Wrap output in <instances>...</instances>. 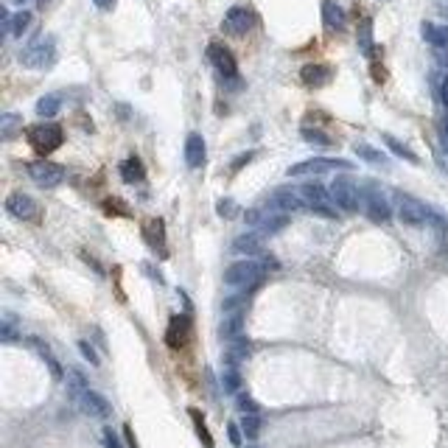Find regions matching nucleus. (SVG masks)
I'll list each match as a JSON object with an SVG mask.
<instances>
[{
    "instance_id": "f257e3e1",
    "label": "nucleus",
    "mask_w": 448,
    "mask_h": 448,
    "mask_svg": "<svg viewBox=\"0 0 448 448\" xmlns=\"http://www.w3.org/2000/svg\"><path fill=\"white\" fill-rule=\"evenodd\" d=\"M26 137H28V143L37 148L40 155H51V152H56V148L62 146L64 132H62V126H56V123L45 121V123H34V126H28V129H26Z\"/></svg>"
},
{
    "instance_id": "f03ea898",
    "label": "nucleus",
    "mask_w": 448,
    "mask_h": 448,
    "mask_svg": "<svg viewBox=\"0 0 448 448\" xmlns=\"http://www.w3.org/2000/svg\"><path fill=\"white\" fill-rule=\"evenodd\" d=\"M261 264H255L252 258H244V261H236L224 269V283L233 286V288H252L261 283Z\"/></svg>"
},
{
    "instance_id": "7ed1b4c3",
    "label": "nucleus",
    "mask_w": 448,
    "mask_h": 448,
    "mask_svg": "<svg viewBox=\"0 0 448 448\" xmlns=\"http://www.w3.org/2000/svg\"><path fill=\"white\" fill-rule=\"evenodd\" d=\"M56 59V42L51 37H42L37 42H31L23 53H20V64L23 67H31V70H45L51 67Z\"/></svg>"
},
{
    "instance_id": "20e7f679",
    "label": "nucleus",
    "mask_w": 448,
    "mask_h": 448,
    "mask_svg": "<svg viewBox=\"0 0 448 448\" xmlns=\"http://www.w3.org/2000/svg\"><path fill=\"white\" fill-rule=\"evenodd\" d=\"M328 191H331L334 205H336V207H342L345 213H356L359 207H364L359 185H356L353 180H347V177H336V180L331 182V188H328Z\"/></svg>"
},
{
    "instance_id": "39448f33",
    "label": "nucleus",
    "mask_w": 448,
    "mask_h": 448,
    "mask_svg": "<svg viewBox=\"0 0 448 448\" xmlns=\"http://www.w3.org/2000/svg\"><path fill=\"white\" fill-rule=\"evenodd\" d=\"M336 169H353V163L347 160H331V157H311V160H303V163H294L288 166V177H320V174H328V171H336Z\"/></svg>"
},
{
    "instance_id": "423d86ee",
    "label": "nucleus",
    "mask_w": 448,
    "mask_h": 448,
    "mask_svg": "<svg viewBox=\"0 0 448 448\" xmlns=\"http://www.w3.org/2000/svg\"><path fill=\"white\" fill-rule=\"evenodd\" d=\"M395 205H398V218L409 227H423L429 224V205H423L420 199L409 196V193H395Z\"/></svg>"
},
{
    "instance_id": "0eeeda50",
    "label": "nucleus",
    "mask_w": 448,
    "mask_h": 448,
    "mask_svg": "<svg viewBox=\"0 0 448 448\" xmlns=\"http://www.w3.org/2000/svg\"><path fill=\"white\" fill-rule=\"evenodd\" d=\"M364 213H367V218L372 224H387L393 218V207H390L387 196L376 185H372V182L364 188Z\"/></svg>"
},
{
    "instance_id": "6e6552de",
    "label": "nucleus",
    "mask_w": 448,
    "mask_h": 448,
    "mask_svg": "<svg viewBox=\"0 0 448 448\" xmlns=\"http://www.w3.org/2000/svg\"><path fill=\"white\" fill-rule=\"evenodd\" d=\"M207 59H210V64L221 73L224 79H236V76H239L236 56L230 53V48H224L221 42H210V45H207Z\"/></svg>"
},
{
    "instance_id": "1a4fd4ad",
    "label": "nucleus",
    "mask_w": 448,
    "mask_h": 448,
    "mask_svg": "<svg viewBox=\"0 0 448 448\" xmlns=\"http://www.w3.org/2000/svg\"><path fill=\"white\" fill-rule=\"evenodd\" d=\"M28 174H31V180H34L37 185H42V188H56V185H62V180H64V169L56 166V163H48V160H34V163H28Z\"/></svg>"
},
{
    "instance_id": "9d476101",
    "label": "nucleus",
    "mask_w": 448,
    "mask_h": 448,
    "mask_svg": "<svg viewBox=\"0 0 448 448\" xmlns=\"http://www.w3.org/2000/svg\"><path fill=\"white\" fill-rule=\"evenodd\" d=\"M252 26H255V15L250 9H244V6H233L221 20L224 34H230V37H244Z\"/></svg>"
},
{
    "instance_id": "9b49d317",
    "label": "nucleus",
    "mask_w": 448,
    "mask_h": 448,
    "mask_svg": "<svg viewBox=\"0 0 448 448\" xmlns=\"http://www.w3.org/2000/svg\"><path fill=\"white\" fill-rule=\"evenodd\" d=\"M73 401H76V404H79V409H82L85 415H90V417H101V420H107V417L112 415L110 401H107L104 395L93 393V390H85L82 395H76Z\"/></svg>"
},
{
    "instance_id": "f8f14e48",
    "label": "nucleus",
    "mask_w": 448,
    "mask_h": 448,
    "mask_svg": "<svg viewBox=\"0 0 448 448\" xmlns=\"http://www.w3.org/2000/svg\"><path fill=\"white\" fill-rule=\"evenodd\" d=\"M6 210H9V216H15L20 221H31L40 213L37 210V202L28 193H23V191H15V193L6 196Z\"/></svg>"
},
{
    "instance_id": "ddd939ff",
    "label": "nucleus",
    "mask_w": 448,
    "mask_h": 448,
    "mask_svg": "<svg viewBox=\"0 0 448 448\" xmlns=\"http://www.w3.org/2000/svg\"><path fill=\"white\" fill-rule=\"evenodd\" d=\"M207 160V146H205V137L199 132H191L185 137V163L188 169H202Z\"/></svg>"
},
{
    "instance_id": "4468645a",
    "label": "nucleus",
    "mask_w": 448,
    "mask_h": 448,
    "mask_svg": "<svg viewBox=\"0 0 448 448\" xmlns=\"http://www.w3.org/2000/svg\"><path fill=\"white\" fill-rule=\"evenodd\" d=\"M269 205H272V210H277V213H294V210L303 207V196L294 193L291 188H277V191H272Z\"/></svg>"
},
{
    "instance_id": "2eb2a0df",
    "label": "nucleus",
    "mask_w": 448,
    "mask_h": 448,
    "mask_svg": "<svg viewBox=\"0 0 448 448\" xmlns=\"http://www.w3.org/2000/svg\"><path fill=\"white\" fill-rule=\"evenodd\" d=\"M233 252L244 255V258H252V255H261L264 252V239L261 233H241L236 241H233Z\"/></svg>"
},
{
    "instance_id": "dca6fc26",
    "label": "nucleus",
    "mask_w": 448,
    "mask_h": 448,
    "mask_svg": "<svg viewBox=\"0 0 448 448\" xmlns=\"http://www.w3.org/2000/svg\"><path fill=\"white\" fill-rule=\"evenodd\" d=\"M331 67L328 64H306L303 70H300V79H303V85H309V87H325L328 82H331Z\"/></svg>"
},
{
    "instance_id": "f3484780",
    "label": "nucleus",
    "mask_w": 448,
    "mask_h": 448,
    "mask_svg": "<svg viewBox=\"0 0 448 448\" xmlns=\"http://www.w3.org/2000/svg\"><path fill=\"white\" fill-rule=\"evenodd\" d=\"M241 328H244V311H227L224 320L218 322V336L230 342V339L241 336Z\"/></svg>"
},
{
    "instance_id": "a211bd4d",
    "label": "nucleus",
    "mask_w": 448,
    "mask_h": 448,
    "mask_svg": "<svg viewBox=\"0 0 448 448\" xmlns=\"http://www.w3.org/2000/svg\"><path fill=\"white\" fill-rule=\"evenodd\" d=\"M250 353H252L250 339H247V336H236V339H230L224 359H227V364H230V367H239L244 359H250Z\"/></svg>"
},
{
    "instance_id": "6ab92c4d",
    "label": "nucleus",
    "mask_w": 448,
    "mask_h": 448,
    "mask_svg": "<svg viewBox=\"0 0 448 448\" xmlns=\"http://www.w3.org/2000/svg\"><path fill=\"white\" fill-rule=\"evenodd\" d=\"M188 336H191V322H188V317H174L171 325H169L166 342H169L171 347H182V345L188 342Z\"/></svg>"
},
{
    "instance_id": "aec40b11",
    "label": "nucleus",
    "mask_w": 448,
    "mask_h": 448,
    "mask_svg": "<svg viewBox=\"0 0 448 448\" xmlns=\"http://www.w3.org/2000/svg\"><path fill=\"white\" fill-rule=\"evenodd\" d=\"M322 23L328 31H342L345 28V12L334 0H322Z\"/></svg>"
},
{
    "instance_id": "412c9836",
    "label": "nucleus",
    "mask_w": 448,
    "mask_h": 448,
    "mask_svg": "<svg viewBox=\"0 0 448 448\" xmlns=\"http://www.w3.org/2000/svg\"><path fill=\"white\" fill-rule=\"evenodd\" d=\"M420 31H423V40L429 42V45H434V48H448V28L445 26H434V23H423L420 26Z\"/></svg>"
},
{
    "instance_id": "4be33fe9",
    "label": "nucleus",
    "mask_w": 448,
    "mask_h": 448,
    "mask_svg": "<svg viewBox=\"0 0 448 448\" xmlns=\"http://www.w3.org/2000/svg\"><path fill=\"white\" fill-rule=\"evenodd\" d=\"M300 196H303V202H306V205H317V202H328L331 191H328L325 185H320V182L309 180L306 185H300Z\"/></svg>"
},
{
    "instance_id": "5701e85b",
    "label": "nucleus",
    "mask_w": 448,
    "mask_h": 448,
    "mask_svg": "<svg viewBox=\"0 0 448 448\" xmlns=\"http://www.w3.org/2000/svg\"><path fill=\"white\" fill-rule=\"evenodd\" d=\"M286 224H288V216H286V213H266L258 230H261L264 236H275V233H280V230L286 227Z\"/></svg>"
},
{
    "instance_id": "b1692460",
    "label": "nucleus",
    "mask_w": 448,
    "mask_h": 448,
    "mask_svg": "<svg viewBox=\"0 0 448 448\" xmlns=\"http://www.w3.org/2000/svg\"><path fill=\"white\" fill-rule=\"evenodd\" d=\"M353 152L359 155V160L364 163H372V166H387V157L379 152V148H372L370 143H356L353 146Z\"/></svg>"
},
{
    "instance_id": "393cba45",
    "label": "nucleus",
    "mask_w": 448,
    "mask_h": 448,
    "mask_svg": "<svg viewBox=\"0 0 448 448\" xmlns=\"http://www.w3.org/2000/svg\"><path fill=\"white\" fill-rule=\"evenodd\" d=\"M118 171H121V177H123L126 182H140V180L146 177V171H143V163H140L137 157H129V160H123V163L118 166Z\"/></svg>"
},
{
    "instance_id": "a878e982",
    "label": "nucleus",
    "mask_w": 448,
    "mask_h": 448,
    "mask_svg": "<svg viewBox=\"0 0 448 448\" xmlns=\"http://www.w3.org/2000/svg\"><path fill=\"white\" fill-rule=\"evenodd\" d=\"M59 110H62V96H56V93L42 96V98L37 101V115H40V118H53Z\"/></svg>"
},
{
    "instance_id": "bb28decb",
    "label": "nucleus",
    "mask_w": 448,
    "mask_h": 448,
    "mask_svg": "<svg viewBox=\"0 0 448 448\" xmlns=\"http://www.w3.org/2000/svg\"><path fill=\"white\" fill-rule=\"evenodd\" d=\"M143 236H146V241L152 244L155 250H157V247L163 250V241H166V236H163V221H160V218L146 221V230H143Z\"/></svg>"
},
{
    "instance_id": "cd10ccee",
    "label": "nucleus",
    "mask_w": 448,
    "mask_h": 448,
    "mask_svg": "<svg viewBox=\"0 0 448 448\" xmlns=\"http://www.w3.org/2000/svg\"><path fill=\"white\" fill-rule=\"evenodd\" d=\"M384 143L390 146V152H393V155H398V157H404L406 163H417V155L412 152V148H409L406 143H401V140H395L393 135H384Z\"/></svg>"
},
{
    "instance_id": "c85d7f7f",
    "label": "nucleus",
    "mask_w": 448,
    "mask_h": 448,
    "mask_svg": "<svg viewBox=\"0 0 448 448\" xmlns=\"http://www.w3.org/2000/svg\"><path fill=\"white\" fill-rule=\"evenodd\" d=\"M359 48H361V53H372V23L364 17L361 20V26H359Z\"/></svg>"
},
{
    "instance_id": "c756f323",
    "label": "nucleus",
    "mask_w": 448,
    "mask_h": 448,
    "mask_svg": "<svg viewBox=\"0 0 448 448\" xmlns=\"http://www.w3.org/2000/svg\"><path fill=\"white\" fill-rule=\"evenodd\" d=\"M221 387H224V393H239V387H241V376H239V370L236 367H227L221 372Z\"/></svg>"
},
{
    "instance_id": "7c9ffc66",
    "label": "nucleus",
    "mask_w": 448,
    "mask_h": 448,
    "mask_svg": "<svg viewBox=\"0 0 448 448\" xmlns=\"http://www.w3.org/2000/svg\"><path fill=\"white\" fill-rule=\"evenodd\" d=\"M300 135L309 140V143H317V146H331L334 140H331V135H325L322 129H311V126H303L300 129Z\"/></svg>"
},
{
    "instance_id": "2f4dec72",
    "label": "nucleus",
    "mask_w": 448,
    "mask_h": 448,
    "mask_svg": "<svg viewBox=\"0 0 448 448\" xmlns=\"http://www.w3.org/2000/svg\"><path fill=\"white\" fill-rule=\"evenodd\" d=\"M67 379H70V381H67V387H70V395H73V398L82 395L85 390H90V387H87V381H85V376H82L79 370H70V376H67Z\"/></svg>"
},
{
    "instance_id": "473e14b6",
    "label": "nucleus",
    "mask_w": 448,
    "mask_h": 448,
    "mask_svg": "<svg viewBox=\"0 0 448 448\" xmlns=\"http://www.w3.org/2000/svg\"><path fill=\"white\" fill-rule=\"evenodd\" d=\"M28 26H31V15L28 12H17L12 17V37H23L28 31Z\"/></svg>"
},
{
    "instance_id": "72a5a7b5",
    "label": "nucleus",
    "mask_w": 448,
    "mask_h": 448,
    "mask_svg": "<svg viewBox=\"0 0 448 448\" xmlns=\"http://www.w3.org/2000/svg\"><path fill=\"white\" fill-rule=\"evenodd\" d=\"M241 431H244L250 440H255V437L261 434V417H258V415H244V417H241Z\"/></svg>"
},
{
    "instance_id": "f704fd0d",
    "label": "nucleus",
    "mask_w": 448,
    "mask_h": 448,
    "mask_svg": "<svg viewBox=\"0 0 448 448\" xmlns=\"http://www.w3.org/2000/svg\"><path fill=\"white\" fill-rule=\"evenodd\" d=\"M244 306H247V294H230L227 300L221 303L224 314H227V311H244Z\"/></svg>"
},
{
    "instance_id": "c9c22d12",
    "label": "nucleus",
    "mask_w": 448,
    "mask_h": 448,
    "mask_svg": "<svg viewBox=\"0 0 448 448\" xmlns=\"http://www.w3.org/2000/svg\"><path fill=\"white\" fill-rule=\"evenodd\" d=\"M191 417H193V423H196V434H199V440H205V448H213V437L207 434V426H205L202 415H199L196 409H191Z\"/></svg>"
},
{
    "instance_id": "e433bc0d",
    "label": "nucleus",
    "mask_w": 448,
    "mask_h": 448,
    "mask_svg": "<svg viewBox=\"0 0 448 448\" xmlns=\"http://www.w3.org/2000/svg\"><path fill=\"white\" fill-rule=\"evenodd\" d=\"M309 210L314 213V216H322V218H336L339 213H336V207L331 205V199L328 202H317V205H309Z\"/></svg>"
},
{
    "instance_id": "4c0bfd02",
    "label": "nucleus",
    "mask_w": 448,
    "mask_h": 448,
    "mask_svg": "<svg viewBox=\"0 0 448 448\" xmlns=\"http://www.w3.org/2000/svg\"><path fill=\"white\" fill-rule=\"evenodd\" d=\"M79 353H82L93 367H98V364H101V359H98V353H96V347H93L87 339H79Z\"/></svg>"
},
{
    "instance_id": "58836bf2",
    "label": "nucleus",
    "mask_w": 448,
    "mask_h": 448,
    "mask_svg": "<svg viewBox=\"0 0 448 448\" xmlns=\"http://www.w3.org/2000/svg\"><path fill=\"white\" fill-rule=\"evenodd\" d=\"M42 359H45V364H48V370H51V376H53V381H62L64 379V372H62V367H59V361L51 356V350H45V353H40Z\"/></svg>"
},
{
    "instance_id": "ea45409f",
    "label": "nucleus",
    "mask_w": 448,
    "mask_h": 448,
    "mask_svg": "<svg viewBox=\"0 0 448 448\" xmlns=\"http://www.w3.org/2000/svg\"><path fill=\"white\" fill-rule=\"evenodd\" d=\"M239 205L233 202V199H218V205H216V210H218V216H224V218H233L239 210H236Z\"/></svg>"
},
{
    "instance_id": "a19ab883",
    "label": "nucleus",
    "mask_w": 448,
    "mask_h": 448,
    "mask_svg": "<svg viewBox=\"0 0 448 448\" xmlns=\"http://www.w3.org/2000/svg\"><path fill=\"white\" fill-rule=\"evenodd\" d=\"M236 404H239V409H241L244 415H258V409H261V406L255 404V398H250V395H239Z\"/></svg>"
},
{
    "instance_id": "79ce46f5",
    "label": "nucleus",
    "mask_w": 448,
    "mask_h": 448,
    "mask_svg": "<svg viewBox=\"0 0 448 448\" xmlns=\"http://www.w3.org/2000/svg\"><path fill=\"white\" fill-rule=\"evenodd\" d=\"M0 123H3V129H0V132H3V137H12L15 135V126L20 123V118L9 112V115H3V121H0Z\"/></svg>"
},
{
    "instance_id": "37998d69",
    "label": "nucleus",
    "mask_w": 448,
    "mask_h": 448,
    "mask_svg": "<svg viewBox=\"0 0 448 448\" xmlns=\"http://www.w3.org/2000/svg\"><path fill=\"white\" fill-rule=\"evenodd\" d=\"M264 216H266V210H247V213H244V221L250 224V227H261Z\"/></svg>"
},
{
    "instance_id": "c03bdc74",
    "label": "nucleus",
    "mask_w": 448,
    "mask_h": 448,
    "mask_svg": "<svg viewBox=\"0 0 448 448\" xmlns=\"http://www.w3.org/2000/svg\"><path fill=\"white\" fill-rule=\"evenodd\" d=\"M227 434H230V442L233 445H241V423H227Z\"/></svg>"
},
{
    "instance_id": "a18cd8bd",
    "label": "nucleus",
    "mask_w": 448,
    "mask_h": 448,
    "mask_svg": "<svg viewBox=\"0 0 448 448\" xmlns=\"http://www.w3.org/2000/svg\"><path fill=\"white\" fill-rule=\"evenodd\" d=\"M101 437H104V445H107V448H121V440L115 437V431H112L110 426L104 429V434H101Z\"/></svg>"
},
{
    "instance_id": "49530a36",
    "label": "nucleus",
    "mask_w": 448,
    "mask_h": 448,
    "mask_svg": "<svg viewBox=\"0 0 448 448\" xmlns=\"http://www.w3.org/2000/svg\"><path fill=\"white\" fill-rule=\"evenodd\" d=\"M17 336H15V328H12V320H6L3 322V342H15Z\"/></svg>"
},
{
    "instance_id": "de8ad7c7",
    "label": "nucleus",
    "mask_w": 448,
    "mask_h": 448,
    "mask_svg": "<svg viewBox=\"0 0 448 448\" xmlns=\"http://www.w3.org/2000/svg\"><path fill=\"white\" fill-rule=\"evenodd\" d=\"M93 3L101 9V12H110V9H115V0H93Z\"/></svg>"
},
{
    "instance_id": "09e8293b",
    "label": "nucleus",
    "mask_w": 448,
    "mask_h": 448,
    "mask_svg": "<svg viewBox=\"0 0 448 448\" xmlns=\"http://www.w3.org/2000/svg\"><path fill=\"white\" fill-rule=\"evenodd\" d=\"M442 104H445V110H448V76L442 79Z\"/></svg>"
},
{
    "instance_id": "8fccbe9b",
    "label": "nucleus",
    "mask_w": 448,
    "mask_h": 448,
    "mask_svg": "<svg viewBox=\"0 0 448 448\" xmlns=\"http://www.w3.org/2000/svg\"><path fill=\"white\" fill-rule=\"evenodd\" d=\"M123 431H126V440H129V445H132V448H137V440H135V434H132V429L126 426Z\"/></svg>"
},
{
    "instance_id": "3c124183",
    "label": "nucleus",
    "mask_w": 448,
    "mask_h": 448,
    "mask_svg": "<svg viewBox=\"0 0 448 448\" xmlns=\"http://www.w3.org/2000/svg\"><path fill=\"white\" fill-rule=\"evenodd\" d=\"M12 3H15V6H26V3H28V0H12Z\"/></svg>"
},
{
    "instance_id": "603ef678",
    "label": "nucleus",
    "mask_w": 448,
    "mask_h": 448,
    "mask_svg": "<svg viewBox=\"0 0 448 448\" xmlns=\"http://www.w3.org/2000/svg\"><path fill=\"white\" fill-rule=\"evenodd\" d=\"M442 129H445V135H448V121H445V123H442Z\"/></svg>"
}]
</instances>
